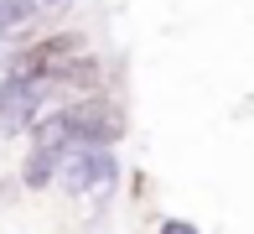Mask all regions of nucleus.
Listing matches in <instances>:
<instances>
[{
  "instance_id": "obj_1",
  "label": "nucleus",
  "mask_w": 254,
  "mask_h": 234,
  "mask_svg": "<svg viewBox=\"0 0 254 234\" xmlns=\"http://www.w3.org/2000/svg\"><path fill=\"white\" fill-rule=\"evenodd\" d=\"M114 177H120V161L109 146H67L52 182H63V193L83 198V193H109Z\"/></svg>"
},
{
  "instance_id": "obj_2",
  "label": "nucleus",
  "mask_w": 254,
  "mask_h": 234,
  "mask_svg": "<svg viewBox=\"0 0 254 234\" xmlns=\"http://www.w3.org/2000/svg\"><path fill=\"white\" fill-rule=\"evenodd\" d=\"M63 120H67V135H73L78 146H114V140L125 135L120 104L104 99V94H83V99L63 104Z\"/></svg>"
},
{
  "instance_id": "obj_3",
  "label": "nucleus",
  "mask_w": 254,
  "mask_h": 234,
  "mask_svg": "<svg viewBox=\"0 0 254 234\" xmlns=\"http://www.w3.org/2000/svg\"><path fill=\"white\" fill-rule=\"evenodd\" d=\"M57 161H63V151L31 146L26 167H21V187H31V193H42V187H52V177H57Z\"/></svg>"
},
{
  "instance_id": "obj_4",
  "label": "nucleus",
  "mask_w": 254,
  "mask_h": 234,
  "mask_svg": "<svg viewBox=\"0 0 254 234\" xmlns=\"http://www.w3.org/2000/svg\"><path fill=\"white\" fill-rule=\"evenodd\" d=\"M31 21H37L31 0H0V42H5V37H21V26H31Z\"/></svg>"
},
{
  "instance_id": "obj_5",
  "label": "nucleus",
  "mask_w": 254,
  "mask_h": 234,
  "mask_svg": "<svg viewBox=\"0 0 254 234\" xmlns=\"http://www.w3.org/2000/svg\"><path fill=\"white\" fill-rule=\"evenodd\" d=\"M67 5H73V0H31V10H37V16H63Z\"/></svg>"
},
{
  "instance_id": "obj_6",
  "label": "nucleus",
  "mask_w": 254,
  "mask_h": 234,
  "mask_svg": "<svg viewBox=\"0 0 254 234\" xmlns=\"http://www.w3.org/2000/svg\"><path fill=\"white\" fill-rule=\"evenodd\" d=\"M161 234H197V224H182V219H166V224H161Z\"/></svg>"
},
{
  "instance_id": "obj_7",
  "label": "nucleus",
  "mask_w": 254,
  "mask_h": 234,
  "mask_svg": "<svg viewBox=\"0 0 254 234\" xmlns=\"http://www.w3.org/2000/svg\"><path fill=\"white\" fill-rule=\"evenodd\" d=\"M0 78H5V63H0Z\"/></svg>"
}]
</instances>
